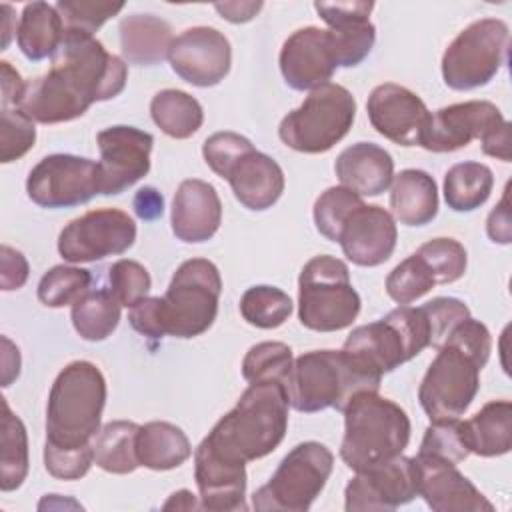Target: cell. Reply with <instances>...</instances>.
<instances>
[{
  "instance_id": "obj_18",
  "label": "cell",
  "mask_w": 512,
  "mask_h": 512,
  "mask_svg": "<svg viewBox=\"0 0 512 512\" xmlns=\"http://www.w3.org/2000/svg\"><path fill=\"white\" fill-rule=\"evenodd\" d=\"M280 72L294 90H316L330 82L338 54L330 30L306 26L292 32L280 50Z\"/></svg>"
},
{
  "instance_id": "obj_20",
  "label": "cell",
  "mask_w": 512,
  "mask_h": 512,
  "mask_svg": "<svg viewBox=\"0 0 512 512\" xmlns=\"http://www.w3.org/2000/svg\"><path fill=\"white\" fill-rule=\"evenodd\" d=\"M418 496L434 512H492L494 504L456 468V464L430 456H414Z\"/></svg>"
},
{
  "instance_id": "obj_44",
  "label": "cell",
  "mask_w": 512,
  "mask_h": 512,
  "mask_svg": "<svg viewBox=\"0 0 512 512\" xmlns=\"http://www.w3.org/2000/svg\"><path fill=\"white\" fill-rule=\"evenodd\" d=\"M418 452L448 460L452 464L466 460L472 452L468 446L464 422L460 418L432 422L424 432Z\"/></svg>"
},
{
  "instance_id": "obj_52",
  "label": "cell",
  "mask_w": 512,
  "mask_h": 512,
  "mask_svg": "<svg viewBox=\"0 0 512 512\" xmlns=\"http://www.w3.org/2000/svg\"><path fill=\"white\" fill-rule=\"evenodd\" d=\"M30 274L28 260L24 254L8 244H2L0 248V286L4 292L18 290L26 284Z\"/></svg>"
},
{
  "instance_id": "obj_2",
  "label": "cell",
  "mask_w": 512,
  "mask_h": 512,
  "mask_svg": "<svg viewBox=\"0 0 512 512\" xmlns=\"http://www.w3.org/2000/svg\"><path fill=\"white\" fill-rule=\"evenodd\" d=\"M492 350L488 328L472 316L462 320L438 348L420 388L418 400L432 422L460 418L480 388V370Z\"/></svg>"
},
{
  "instance_id": "obj_59",
  "label": "cell",
  "mask_w": 512,
  "mask_h": 512,
  "mask_svg": "<svg viewBox=\"0 0 512 512\" xmlns=\"http://www.w3.org/2000/svg\"><path fill=\"white\" fill-rule=\"evenodd\" d=\"M164 510H194V508H200V504L196 502L194 494L190 490H178L174 492L162 506Z\"/></svg>"
},
{
  "instance_id": "obj_34",
  "label": "cell",
  "mask_w": 512,
  "mask_h": 512,
  "mask_svg": "<svg viewBox=\"0 0 512 512\" xmlns=\"http://www.w3.org/2000/svg\"><path fill=\"white\" fill-rule=\"evenodd\" d=\"M494 174L482 162L454 164L444 176V200L454 212L480 208L492 192Z\"/></svg>"
},
{
  "instance_id": "obj_38",
  "label": "cell",
  "mask_w": 512,
  "mask_h": 512,
  "mask_svg": "<svg viewBox=\"0 0 512 512\" xmlns=\"http://www.w3.org/2000/svg\"><path fill=\"white\" fill-rule=\"evenodd\" d=\"M294 358L284 342H258L242 360V376L248 384L280 382L286 390L290 384Z\"/></svg>"
},
{
  "instance_id": "obj_48",
  "label": "cell",
  "mask_w": 512,
  "mask_h": 512,
  "mask_svg": "<svg viewBox=\"0 0 512 512\" xmlns=\"http://www.w3.org/2000/svg\"><path fill=\"white\" fill-rule=\"evenodd\" d=\"M108 282H110L108 290L126 308H130L136 302H140L142 298H146L150 292V286H152L148 270L140 262L126 260V258H122L110 266Z\"/></svg>"
},
{
  "instance_id": "obj_11",
  "label": "cell",
  "mask_w": 512,
  "mask_h": 512,
  "mask_svg": "<svg viewBox=\"0 0 512 512\" xmlns=\"http://www.w3.org/2000/svg\"><path fill=\"white\" fill-rule=\"evenodd\" d=\"M334 468L332 452L314 440L296 444L272 478L252 494L258 512H306Z\"/></svg>"
},
{
  "instance_id": "obj_12",
  "label": "cell",
  "mask_w": 512,
  "mask_h": 512,
  "mask_svg": "<svg viewBox=\"0 0 512 512\" xmlns=\"http://www.w3.org/2000/svg\"><path fill=\"white\" fill-rule=\"evenodd\" d=\"M510 30L500 18H482L468 24L442 56V78L452 90L486 86L508 56Z\"/></svg>"
},
{
  "instance_id": "obj_25",
  "label": "cell",
  "mask_w": 512,
  "mask_h": 512,
  "mask_svg": "<svg viewBox=\"0 0 512 512\" xmlns=\"http://www.w3.org/2000/svg\"><path fill=\"white\" fill-rule=\"evenodd\" d=\"M222 222V202L216 188L204 180H182L174 198L170 224L178 240L200 244L210 240Z\"/></svg>"
},
{
  "instance_id": "obj_14",
  "label": "cell",
  "mask_w": 512,
  "mask_h": 512,
  "mask_svg": "<svg viewBox=\"0 0 512 512\" xmlns=\"http://www.w3.org/2000/svg\"><path fill=\"white\" fill-rule=\"evenodd\" d=\"M136 240L134 220L118 208H98L68 222L58 236V252L66 262H96L124 254Z\"/></svg>"
},
{
  "instance_id": "obj_33",
  "label": "cell",
  "mask_w": 512,
  "mask_h": 512,
  "mask_svg": "<svg viewBox=\"0 0 512 512\" xmlns=\"http://www.w3.org/2000/svg\"><path fill=\"white\" fill-rule=\"evenodd\" d=\"M150 116L154 124L170 138L184 140L196 134L204 122L200 102L184 90L166 88L152 96Z\"/></svg>"
},
{
  "instance_id": "obj_4",
  "label": "cell",
  "mask_w": 512,
  "mask_h": 512,
  "mask_svg": "<svg viewBox=\"0 0 512 512\" xmlns=\"http://www.w3.org/2000/svg\"><path fill=\"white\" fill-rule=\"evenodd\" d=\"M106 380L88 360H74L56 376L46 406V442L62 448L92 444L100 432Z\"/></svg>"
},
{
  "instance_id": "obj_35",
  "label": "cell",
  "mask_w": 512,
  "mask_h": 512,
  "mask_svg": "<svg viewBox=\"0 0 512 512\" xmlns=\"http://www.w3.org/2000/svg\"><path fill=\"white\" fill-rule=\"evenodd\" d=\"M138 424L112 420L100 428L94 438V462L110 474H130L140 462L136 456Z\"/></svg>"
},
{
  "instance_id": "obj_47",
  "label": "cell",
  "mask_w": 512,
  "mask_h": 512,
  "mask_svg": "<svg viewBox=\"0 0 512 512\" xmlns=\"http://www.w3.org/2000/svg\"><path fill=\"white\" fill-rule=\"evenodd\" d=\"M252 150L254 146L248 138L236 132H216L206 138L202 156L214 174L228 180L234 166Z\"/></svg>"
},
{
  "instance_id": "obj_10",
  "label": "cell",
  "mask_w": 512,
  "mask_h": 512,
  "mask_svg": "<svg viewBox=\"0 0 512 512\" xmlns=\"http://www.w3.org/2000/svg\"><path fill=\"white\" fill-rule=\"evenodd\" d=\"M222 294L220 270L206 258H190L174 272L160 298L162 324L168 336L194 338L216 320Z\"/></svg>"
},
{
  "instance_id": "obj_8",
  "label": "cell",
  "mask_w": 512,
  "mask_h": 512,
  "mask_svg": "<svg viewBox=\"0 0 512 512\" xmlns=\"http://www.w3.org/2000/svg\"><path fill=\"white\" fill-rule=\"evenodd\" d=\"M360 312V296L348 266L328 254L310 258L298 276V318L314 332L348 328Z\"/></svg>"
},
{
  "instance_id": "obj_32",
  "label": "cell",
  "mask_w": 512,
  "mask_h": 512,
  "mask_svg": "<svg viewBox=\"0 0 512 512\" xmlns=\"http://www.w3.org/2000/svg\"><path fill=\"white\" fill-rule=\"evenodd\" d=\"M464 430L472 454L482 458L508 454L512 448V402L484 404L470 420H464Z\"/></svg>"
},
{
  "instance_id": "obj_54",
  "label": "cell",
  "mask_w": 512,
  "mask_h": 512,
  "mask_svg": "<svg viewBox=\"0 0 512 512\" xmlns=\"http://www.w3.org/2000/svg\"><path fill=\"white\" fill-rule=\"evenodd\" d=\"M0 78H2V108H18L24 92H26V82L18 74L16 68H12L10 62L2 60L0 62Z\"/></svg>"
},
{
  "instance_id": "obj_53",
  "label": "cell",
  "mask_w": 512,
  "mask_h": 512,
  "mask_svg": "<svg viewBox=\"0 0 512 512\" xmlns=\"http://www.w3.org/2000/svg\"><path fill=\"white\" fill-rule=\"evenodd\" d=\"M486 232H488L492 242H498V244H510L512 242V218H510V204H508V186H506L500 202L488 214Z\"/></svg>"
},
{
  "instance_id": "obj_45",
  "label": "cell",
  "mask_w": 512,
  "mask_h": 512,
  "mask_svg": "<svg viewBox=\"0 0 512 512\" xmlns=\"http://www.w3.org/2000/svg\"><path fill=\"white\" fill-rule=\"evenodd\" d=\"M124 8V2H96V0H60L56 10L64 22V30L92 34L112 16Z\"/></svg>"
},
{
  "instance_id": "obj_6",
  "label": "cell",
  "mask_w": 512,
  "mask_h": 512,
  "mask_svg": "<svg viewBox=\"0 0 512 512\" xmlns=\"http://www.w3.org/2000/svg\"><path fill=\"white\" fill-rule=\"evenodd\" d=\"M380 380L362 370L344 350H312L294 360L288 398L298 412L344 410L358 392H378Z\"/></svg>"
},
{
  "instance_id": "obj_3",
  "label": "cell",
  "mask_w": 512,
  "mask_h": 512,
  "mask_svg": "<svg viewBox=\"0 0 512 512\" xmlns=\"http://www.w3.org/2000/svg\"><path fill=\"white\" fill-rule=\"evenodd\" d=\"M288 406V390L280 382L250 384L202 442L230 462L246 464L264 458L286 436Z\"/></svg>"
},
{
  "instance_id": "obj_21",
  "label": "cell",
  "mask_w": 512,
  "mask_h": 512,
  "mask_svg": "<svg viewBox=\"0 0 512 512\" xmlns=\"http://www.w3.org/2000/svg\"><path fill=\"white\" fill-rule=\"evenodd\" d=\"M500 108L488 100H468L444 106L430 114L420 146L430 152H454L480 140L488 130L504 122Z\"/></svg>"
},
{
  "instance_id": "obj_39",
  "label": "cell",
  "mask_w": 512,
  "mask_h": 512,
  "mask_svg": "<svg viewBox=\"0 0 512 512\" xmlns=\"http://www.w3.org/2000/svg\"><path fill=\"white\" fill-rule=\"evenodd\" d=\"M292 308L294 304L290 296L284 290L268 284L252 286L240 298L242 318L248 324L264 330L282 326L290 318Z\"/></svg>"
},
{
  "instance_id": "obj_16",
  "label": "cell",
  "mask_w": 512,
  "mask_h": 512,
  "mask_svg": "<svg viewBox=\"0 0 512 512\" xmlns=\"http://www.w3.org/2000/svg\"><path fill=\"white\" fill-rule=\"evenodd\" d=\"M100 148V194L114 196L136 184L150 170L154 138L134 126H110L96 136Z\"/></svg>"
},
{
  "instance_id": "obj_19",
  "label": "cell",
  "mask_w": 512,
  "mask_h": 512,
  "mask_svg": "<svg viewBox=\"0 0 512 512\" xmlns=\"http://www.w3.org/2000/svg\"><path fill=\"white\" fill-rule=\"evenodd\" d=\"M372 128L400 146H420V138L428 126L430 110L412 90L386 82L376 86L366 102Z\"/></svg>"
},
{
  "instance_id": "obj_7",
  "label": "cell",
  "mask_w": 512,
  "mask_h": 512,
  "mask_svg": "<svg viewBox=\"0 0 512 512\" xmlns=\"http://www.w3.org/2000/svg\"><path fill=\"white\" fill-rule=\"evenodd\" d=\"M430 346V326L422 306H398L384 318L354 328L344 352L368 374L382 378Z\"/></svg>"
},
{
  "instance_id": "obj_49",
  "label": "cell",
  "mask_w": 512,
  "mask_h": 512,
  "mask_svg": "<svg viewBox=\"0 0 512 512\" xmlns=\"http://www.w3.org/2000/svg\"><path fill=\"white\" fill-rule=\"evenodd\" d=\"M428 326H430V346L432 348H440L450 332L466 318H470V310L468 306L458 300V298H450V296H438L432 298L430 302H426L422 306Z\"/></svg>"
},
{
  "instance_id": "obj_22",
  "label": "cell",
  "mask_w": 512,
  "mask_h": 512,
  "mask_svg": "<svg viewBox=\"0 0 512 512\" xmlns=\"http://www.w3.org/2000/svg\"><path fill=\"white\" fill-rule=\"evenodd\" d=\"M398 240L394 216L376 204H362L346 220L340 232V246L344 256L356 266L384 264Z\"/></svg>"
},
{
  "instance_id": "obj_5",
  "label": "cell",
  "mask_w": 512,
  "mask_h": 512,
  "mask_svg": "<svg viewBox=\"0 0 512 512\" xmlns=\"http://www.w3.org/2000/svg\"><path fill=\"white\" fill-rule=\"evenodd\" d=\"M340 458L354 470H366L400 456L410 442V418L396 402L378 392H358L346 404Z\"/></svg>"
},
{
  "instance_id": "obj_27",
  "label": "cell",
  "mask_w": 512,
  "mask_h": 512,
  "mask_svg": "<svg viewBox=\"0 0 512 512\" xmlns=\"http://www.w3.org/2000/svg\"><path fill=\"white\" fill-rule=\"evenodd\" d=\"M236 200L248 210L272 208L284 192V172L280 164L256 148L248 152L228 176Z\"/></svg>"
},
{
  "instance_id": "obj_30",
  "label": "cell",
  "mask_w": 512,
  "mask_h": 512,
  "mask_svg": "<svg viewBox=\"0 0 512 512\" xmlns=\"http://www.w3.org/2000/svg\"><path fill=\"white\" fill-rule=\"evenodd\" d=\"M64 22L56 6L48 2H30L18 20L16 42L28 60L54 58L64 40Z\"/></svg>"
},
{
  "instance_id": "obj_56",
  "label": "cell",
  "mask_w": 512,
  "mask_h": 512,
  "mask_svg": "<svg viewBox=\"0 0 512 512\" xmlns=\"http://www.w3.org/2000/svg\"><path fill=\"white\" fill-rule=\"evenodd\" d=\"M132 208L140 220H156L164 212V198L154 186H144L136 192L132 200Z\"/></svg>"
},
{
  "instance_id": "obj_57",
  "label": "cell",
  "mask_w": 512,
  "mask_h": 512,
  "mask_svg": "<svg viewBox=\"0 0 512 512\" xmlns=\"http://www.w3.org/2000/svg\"><path fill=\"white\" fill-rule=\"evenodd\" d=\"M214 8L224 20L240 24V22L252 20L262 8V2H224V4L220 2V4H214Z\"/></svg>"
},
{
  "instance_id": "obj_46",
  "label": "cell",
  "mask_w": 512,
  "mask_h": 512,
  "mask_svg": "<svg viewBox=\"0 0 512 512\" xmlns=\"http://www.w3.org/2000/svg\"><path fill=\"white\" fill-rule=\"evenodd\" d=\"M36 142L34 120L20 108L0 110V162L8 164L22 158Z\"/></svg>"
},
{
  "instance_id": "obj_17",
  "label": "cell",
  "mask_w": 512,
  "mask_h": 512,
  "mask_svg": "<svg viewBox=\"0 0 512 512\" xmlns=\"http://www.w3.org/2000/svg\"><path fill=\"white\" fill-rule=\"evenodd\" d=\"M168 60L172 70L188 84L210 88L224 80L232 64L228 38L210 26H194L172 40Z\"/></svg>"
},
{
  "instance_id": "obj_9",
  "label": "cell",
  "mask_w": 512,
  "mask_h": 512,
  "mask_svg": "<svg viewBox=\"0 0 512 512\" xmlns=\"http://www.w3.org/2000/svg\"><path fill=\"white\" fill-rule=\"evenodd\" d=\"M354 118V96L344 86L328 82L312 90L296 110L282 118L278 136L296 152L322 154L350 132Z\"/></svg>"
},
{
  "instance_id": "obj_24",
  "label": "cell",
  "mask_w": 512,
  "mask_h": 512,
  "mask_svg": "<svg viewBox=\"0 0 512 512\" xmlns=\"http://www.w3.org/2000/svg\"><path fill=\"white\" fill-rule=\"evenodd\" d=\"M314 8L328 24L338 66H358L372 52L376 40V28L370 22L374 2H314Z\"/></svg>"
},
{
  "instance_id": "obj_31",
  "label": "cell",
  "mask_w": 512,
  "mask_h": 512,
  "mask_svg": "<svg viewBox=\"0 0 512 512\" xmlns=\"http://www.w3.org/2000/svg\"><path fill=\"white\" fill-rule=\"evenodd\" d=\"M136 456L140 466L162 472L184 464L192 456V446L182 428L154 420L138 428Z\"/></svg>"
},
{
  "instance_id": "obj_23",
  "label": "cell",
  "mask_w": 512,
  "mask_h": 512,
  "mask_svg": "<svg viewBox=\"0 0 512 512\" xmlns=\"http://www.w3.org/2000/svg\"><path fill=\"white\" fill-rule=\"evenodd\" d=\"M194 478L202 510H246V464L230 462L200 442L194 450Z\"/></svg>"
},
{
  "instance_id": "obj_42",
  "label": "cell",
  "mask_w": 512,
  "mask_h": 512,
  "mask_svg": "<svg viewBox=\"0 0 512 512\" xmlns=\"http://www.w3.org/2000/svg\"><path fill=\"white\" fill-rule=\"evenodd\" d=\"M436 284L428 264L414 252L402 260L386 278V292L398 304H410L432 290Z\"/></svg>"
},
{
  "instance_id": "obj_43",
  "label": "cell",
  "mask_w": 512,
  "mask_h": 512,
  "mask_svg": "<svg viewBox=\"0 0 512 512\" xmlns=\"http://www.w3.org/2000/svg\"><path fill=\"white\" fill-rule=\"evenodd\" d=\"M416 254L428 264L436 284H450L464 276L468 254L454 238H432L424 242Z\"/></svg>"
},
{
  "instance_id": "obj_36",
  "label": "cell",
  "mask_w": 512,
  "mask_h": 512,
  "mask_svg": "<svg viewBox=\"0 0 512 512\" xmlns=\"http://www.w3.org/2000/svg\"><path fill=\"white\" fill-rule=\"evenodd\" d=\"M122 304L108 288L90 290L72 304V326L88 342L106 340L120 322Z\"/></svg>"
},
{
  "instance_id": "obj_55",
  "label": "cell",
  "mask_w": 512,
  "mask_h": 512,
  "mask_svg": "<svg viewBox=\"0 0 512 512\" xmlns=\"http://www.w3.org/2000/svg\"><path fill=\"white\" fill-rule=\"evenodd\" d=\"M482 152L486 156L498 158L502 162H510L512 154H510V122L504 120L498 126H494L492 130H488L482 138Z\"/></svg>"
},
{
  "instance_id": "obj_40",
  "label": "cell",
  "mask_w": 512,
  "mask_h": 512,
  "mask_svg": "<svg viewBox=\"0 0 512 512\" xmlns=\"http://www.w3.org/2000/svg\"><path fill=\"white\" fill-rule=\"evenodd\" d=\"M92 274L86 268L58 264L38 282V300L48 308H64L90 292Z\"/></svg>"
},
{
  "instance_id": "obj_13",
  "label": "cell",
  "mask_w": 512,
  "mask_h": 512,
  "mask_svg": "<svg viewBox=\"0 0 512 512\" xmlns=\"http://www.w3.org/2000/svg\"><path fill=\"white\" fill-rule=\"evenodd\" d=\"M98 162L74 154L44 156L28 174V198L42 208H72L100 194Z\"/></svg>"
},
{
  "instance_id": "obj_58",
  "label": "cell",
  "mask_w": 512,
  "mask_h": 512,
  "mask_svg": "<svg viewBox=\"0 0 512 512\" xmlns=\"http://www.w3.org/2000/svg\"><path fill=\"white\" fill-rule=\"evenodd\" d=\"M2 386H10L20 376V350L10 338L2 336Z\"/></svg>"
},
{
  "instance_id": "obj_1",
  "label": "cell",
  "mask_w": 512,
  "mask_h": 512,
  "mask_svg": "<svg viewBox=\"0 0 512 512\" xmlns=\"http://www.w3.org/2000/svg\"><path fill=\"white\" fill-rule=\"evenodd\" d=\"M128 80V64L92 34L66 30L52 68L34 78L20 110L34 122L58 124L80 118L94 102L116 98Z\"/></svg>"
},
{
  "instance_id": "obj_26",
  "label": "cell",
  "mask_w": 512,
  "mask_h": 512,
  "mask_svg": "<svg viewBox=\"0 0 512 512\" xmlns=\"http://www.w3.org/2000/svg\"><path fill=\"white\" fill-rule=\"evenodd\" d=\"M334 172L340 184L358 196H378L392 184L394 160L378 144L356 142L338 154Z\"/></svg>"
},
{
  "instance_id": "obj_37",
  "label": "cell",
  "mask_w": 512,
  "mask_h": 512,
  "mask_svg": "<svg viewBox=\"0 0 512 512\" xmlns=\"http://www.w3.org/2000/svg\"><path fill=\"white\" fill-rule=\"evenodd\" d=\"M28 474V434L24 422L10 410L2 398V454H0V488L12 492L22 486Z\"/></svg>"
},
{
  "instance_id": "obj_60",
  "label": "cell",
  "mask_w": 512,
  "mask_h": 512,
  "mask_svg": "<svg viewBox=\"0 0 512 512\" xmlns=\"http://www.w3.org/2000/svg\"><path fill=\"white\" fill-rule=\"evenodd\" d=\"M2 12H4V16H2V50H6L12 34L18 30V26H12V22L16 24V16H14V10L10 4H2Z\"/></svg>"
},
{
  "instance_id": "obj_28",
  "label": "cell",
  "mask_w": 512,
  "mask_h": 512,
  "mask_svg": "<svg viewBox=\"0 0 512 512\" xmlns=\"http://www.w3.org/2000/svg\"><path fill=\"white\" fill-rule=\"evenodd\" d=\"M120 50L126 64L156 66L168 58L172 28L154 14H130L120 20Z\"/></svg>"
},
{
  "instance_id": "obj_29",
  "label": "cell",
  "mask_w": 512,
  "mask_h": 512,
  "mask_svg": "<svg viewBox=\"0 0 512 512\" xmlns=\"http://www.w3.org/2000/svg\"><path fill=\"white\" fill-rule=\"evenodd\" d=\"M390 208L406 226H424L438 214V186L434 178L418 168H406L392 178Z\"/></svg>"
},
{
  "instance_id": "obj_15",
  "label": "cell",
  "mask_w": 512,
  "mask_h": 512,
  "mask_svg": "<svg viewBox=\"0 0 512 512\" xmlns=\"http://www.w3.org/2000/svg\"><path fill=\"white\" fill-rule=\"evenodd\" d=\"M418 496L414 458L396 456L384 464L356 472L344 490V510H396Z\"/></svg>"
},
{
  "instance_id": "obj_50",
  "label": "cell",
  "mask_w": 512,
  "mask_h": 512,
  "mask_svg": "<svg viewBox=\"0 0 512 512\" xmlns=\"http://www.w3.org/2000/svg\"><path fill=\"white\" fill-rule=\"evenodd\" d=\"M94 462V444L80 448H62L44 444V466L50 476L58 480H80Z\"/></svg>"
},
{
  "instance_id": "obj_41",
  "label": "cell",
  "mask_w": 512,
  "mask_h": 512,
  "mask_svg": "<svg viewBox=\"0 0 512 512\" xmlns=\"http://www.w3.org/2000/svg\"><path fill=\"white\" fill-rule=\"evenodd\" d=\"M362 196H358L356 192L344 188V186H332L328 190H324L316 202H314V224L316 230L330 242H338L340 232L346 224V220L350 218V214L360 208Z\"/></svg>"
},
{
  "instance_id": "obj_51",
  "label": "cell",
  "mask_w": 512,
  "mask_h": 512,
  "mask_svg": "<svg viewBox=\"0 0 512 512\" xmlns=\"http://www.w3.org/2000/svg\"><path fill=\"white\" fill-rule=\"evenodd\" d=\"M128 320L132 328L142 334L146 340H162L166 336L162 324V308L160 296H146L134 306H130Z\"/></svg>"
}]
</instances>
